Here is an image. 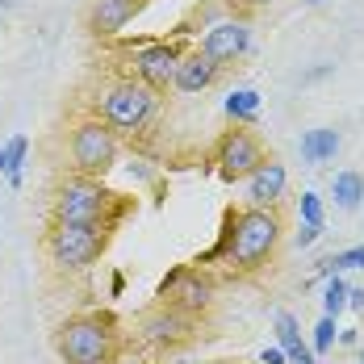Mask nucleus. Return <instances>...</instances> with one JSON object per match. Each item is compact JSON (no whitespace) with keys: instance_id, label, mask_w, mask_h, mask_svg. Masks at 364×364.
Masks as SVG:
<instances>
[{"instance_id":"f257e3e1","label":"nucleus","mask_w":364,"mask_h":364,"mask_svg":"<svg viewBox=\"0 0 364 364\" xmlns=\"http://www.w3.org/2000/svg\"><path fill=\"white\" fill-rule=\"evenodd\" d=\"M281 239H285V218L277 210L247 205V210H235L226 218V230H222V243L214 255H222L235 272L252 277V272H264L277 259Z\"/></svg>"},{"instance_id":"f03ea898","label":"nucleus","mask_w":364,"mask_h":364,"mask_svg":"<svg viewBox=\"0 0 364 364\" xmlns=\"http://www.w3.org/2000/svg\"><path fill=\"white\" fill-rule=\"evenodd\" d=\"M159 109V92L146 88L134 75H109L97 92H92V117H101L113 134H139L151 126V117Z\"/></svg>"},{"instance_id":"7ed1b4c3","label":"nucleus","mask_w":364,"mask_h":364,"mask_svg":"<svg viewBox=\"0 0 364 364\" xmlns=\"http://www.w3.org/2000/svg\"><path fill=\"white\" fill-rule=\"evenodd\" d=\"M55 352L63 364H113L117 356V318L109 310H84L55 327Z\"/></svg>"},{"instance_id":"20e7f679","label":"nucleus","mask_w":364,"mask_h":364,"mask_svg":"<svg viewBox=\"0 0 364 364\" xmlns=\"http://www.w3.org/2000/svg\"><path fill=\"white\" fill-rule=\"evenodd\" d=\"M126 214V205L117 201V193H109L101 181L92 176H63L50 193V222H113Z\"/></svg>"},{"instance_id":"39448f33","label":"nucleus","mask_w":364,"mask_h":364,"mask_svg":"<svg viewBox=\"0 0 364 364\" xmlns=\"http://www.w3.org/2000/svg\"><path fill=\"white\" fill-rule=\"evenodd\" d=\"M109 230L113 226H105V222H50V230H46V259L59 272H84L109 247Z\"/></svg>"},{"instance_id":"423d86ee","label":"nucleus","mask_w":364,"mask_h":364,"mask_svg":"<svg viewBox=\"0 0 364 364\" xmlns=\"http://www.w3.org/2000/svg\"><path fill=\"white\" fill-rule=\"evenodd\" d=\"M68 155H72V172L75 176H92V181H101L113 164H117L122 143H117V134H113L101 117L88 113V117L75 122L72 134H68Z\"/></svg>"},{"instance_id":"0eeeda50","label":"nucleus","mask_w":364,"mask_h":364,"mask_svg":"<svg viewBox=\"0 0 364 364\" xmlns=\"http://www.w3.org/2000/svg\"><path fill=\"white\" fill-rule=\"evenodd\" d=\"M264 159H268V151H264V143H259V134H255L252 126H230L218 143H214L218 176H222V181H230V184L247 181Z\"/></svg>"},{"instance_id":"6e6552de","label":"nucleus","mask_w":364,"mask_h":364,"mask_svg":"<svg viewBox=\"0 0 364 364\" xmlns=\"http://www.w3.org/2000/svg\"><path fill=\"white\" fill-rule=\"evenodd\" d=\"M159 301L172 306V310H181V314H188V318H197V314L214 310V301H218V285H214L210 272L184 264V268H176V272L159 285Z\"/></svg>"},{"instance_id":"1a4fd4ad","label":"nucleus","mask_w":364,"mask_h":364,"mask_svg":"<svg viewBox=\"0 0 364 364\" xmlns=\"http://www.w3.org/2000/svg\"><path fill=\"white\" fill-rule=\"evenodd\" d=\"M193 335H197V318H188L181 310H172V306H151L143 318H139V339H143V348L151 352H176L184 343H193Z\"/></svg>"},{"instance_id":"9d476101","label":"nucleus","mask_w":364,"mask_h":364,"mask_svg":"<svg viewBox=\"0 0 364 364\" xmlns=\"http://www.w3.org/2000/svg\"><path fill=\"white\" fill-rule=\"evenodd\" d=\"M181 59H184L181 42H143V46L130 50V75L143 80L146 88H155V92H168L172 80H176Z\"/></svg>"},{"instance_id":"9b49d317","label":"nucleus","mask_w":364,"mask_h":364,"mask_svg":"<svg viewBox=\"0 0 364 364\" xmlns=\"http://www.w3.org/2000/svg\"><path fill=\"white\" fill-rule=\"evenodd\" d=\"M218 68H230V63H239L247 50H252V21H243V17H222L214 26H205V34L197 42Z\"/></svg>"},{"instance_id":"f8f14e48","label":"nucleus","mask_w":364,"mask_h":364,"mask_svg":"<svg viewBox=\"0 0 364 364\" xmlns=\"http://www.w3.org/2000/svg\"><path fill=\"white\" fill-rule=\"evenodd\" d=\"M146 4L151 0H88V9H84V34L97 38V42L117 38Z\"/></svg>"},{"instance_id":"ddd939ff","label":"nucleus","mask_w":364,"mask_h":364,"mask_svg":"<svg viewBox=\"0 0 364 364\" xmlns=\"http://www.w3.org/2000/svg\"><path fill=\"white\" fill-rule=\"evenodd\" d=\"M285 184H289L285 164L268 155L252 176H247V205H255V210H277L281 197H285Z\"/></svg>"},{"instance_id":"4468645a","label":"nucleus","mask_w":364,"mask_h":364,"mask_svg":"<svg viewBox=\"0 0 364 364\" xmlns=\"http://www.w3.org/2000/svg\"><path fill=\"white\" fill-rule=\"evenodd\" d=\"M222 68L201 50V46H188L181 59V68H176V80H172V88L184 92V97H193V92H205V88H214L218 84Z\"/></svg>"},{"instance_id":"2eb2a0df","label":"nucleus","mask_w":364,"mask_h":364,"mask_svg":"<svg viewBox=\"0 0 364 364\" xmlns=\"http://www.w3.org/2000/svg\"><path fill=\"white\" fill-rule=\"evenodd\" d=\"M272 327H277V348L285 352V360L289 364H318V356H314L310 343L301 339V327H297V318H293L289 310H277Z\"/></svg>"},{"instance_id":"dca6fc26","label":"nucleus","mask_w":364,"mask_h":364,"mask_svg":"<svg viewBox=\"0 0 364 364\" xmlns=\"http://www.w3.org/2000/svg\"><path fill=\"white\" fill-rule=\"evenodd\" d=\"M339 155V134L331 126H318V130H306L301 134V159L306 164H327Z\"/></svg>"},{"instance_id":"f3484780","label":"nucleus","mask_w":364,"mask_h":364,"mask_svg":"<svg viewBox=\"0 0 364 364\" xmlns=\"http://www.w3.org/2000/svg\"><path fill=\"white\" fill-rule=\"evenodd\" d=\"M222 109H226V117L235 126H255V117H259V92L255 88H235Z\"/></svg>"},{"instance_id":"a211bd4d","label":"nucleus","mask_w":364,"mask_h":364,"mask_svg":"<svg viewBox=\"0 0 364 364\" xmlns=\"http://www.w3.org/2000/svg\"><path fill=\"white\" fill-rule=\"evenodd\" d=\"M331 197H335L339 210H356L364 201V176L360 172H339V176L331 181Z\"/></svg>"},{"instance_id":"6ab92c4d","label":"nucleus","mask_w":364,"mask_h":364,"mask_svg":"<svg viewBox=\"0 0 364 364\" xmlns=\"http://www.w3.org/2000/svg\"><path fill=\"white\" fill-rule=\"evenodd\" d=\"M26 151H30V139H26V134H13L9 143L0 146V176H9V184H21Z\"/></svg>"},{"instance_id":"aec40b11","label":"nucleus","mask_w":364,"mask_h":364,"mask_svg":"<svg viewBox=\"0 0 364 364\" xmlns=\"http://www.w3.org/2000/svg\"><path fill=\"white\" fill-rule=\"evenodd\" d=\"M343 310H348V285H343L339 272H331L327 289H323V314H327V318H339Z\"/></svg>"},{"instance_id":"412c9836","label":"nucleus","mask_w":364,"mask_h":364,"mask_svg":"<svg viewBox=\"0 0 364 364\" xmlns=\"http://www.w3.org/2000/svg\"><path fill=\"white\" fill-rule=\"evenodd\" d=\"M343 268H364V243L360 247H348V252H335L318 264V277H331V272H343Z\"/></svg>"},{"instance_id":"4be33fe9","label":"nucleus","mask_w":364,"mask_h":364,"mask_svg":"<svg viewBox=\"0 0 364 364\" xmlns=\"http://www.w3.org/2000/svg\"><path fill=\"white\" fill-rule=\"evenodd\" d=\"M335 318H327V314H323V318H318V327H314V343H310V352H314V356H327L331 348H335Z\"/></svg>"},{"instance_id":"5701e85b","label":"nucleus","mask_w":364,"mask_h":364,"mask_svg":"<svg viewBox=\"0 0 364 364\" xmlns=\"http://www.w3.org/2000/svg\"><path fill=\"white\" fill-rule=\"evenodd\" d=\"M272 4H281V0H226V9H230V17H255V13H268Z\"/></svg>"},{"instance_id":"b1692460","label":"nucleus","mask_w":364,"mask_h":364,"mask_svg":"<svg viewBox=\"0 0 364 364\" xmlns=\"http://www.w3.org/2000/svg\"><path fill=\"white\" fill-rule=\"evenodd\" d=\"M301 222L323 230V197L318 193H301Z\"/></svg>"},{"instance_id":"393cba45","label":"nucleus","mask_w":364,"mask_h":364,"mask_svg":"<svg viewBox=\"0 0 364 364\" xmlns=\"http://www.w3.org/2000/svg\"><path fill=\"white\" fill-rule=\"evenodd\" d=\"M318 235H323V230H318V226H306V222H301V230H297V235H293V243H297V247H310V243H314V239H318Z\"/></svg>"},{"instance_id":"a878e982","label":"nucleus","mask_w":364,"mask_h":364,"mask_svg":"<svg viewBox=\"0 0 364 364\" xmlns=\"http://www.w3.org/2000/svg\"><path fill=\"white\" fill-rule=\"evenodd\" d=\"M259 364H289V360H285L281 348H264V352H259Z\"/></svg>"},{"instance_id":"bb28decb","label":"nucleus","mask_w":364,"mask_h":364,"mask_svg":"<svg viewBox=\"0 0 364 364\" xmlns=\"http://www.w3.org/2000/svg\"><path fill=\"white\" fill-rule=\"evenodd\" d=\"M348 306H352V310H364V289L360 285H348Z\"/></svg>"},{"instance_id":"cd10ccee","label":"nucleus","mask_w":364,"mask_h":364,"mask_svg":"<svg viewBox=\"0 0 364 364\" xmlns=\"http://www.w3.org/2000/svg\"><path fill=\"white\" fill-rule=\"evenodd\" d=\"M13 4H17V0H0V9H13Z\"/></svg>"},{"instance_id":"c85d7f7f","label":"nucleus","mask_w":364,"mask_h":364,"mask_svg":"<svg viewBox=\"0 0 364 364\" xmlns=\"http://www.w3.org/2000/svg\"><path fill=\"white\" fill-rule=\"evenodd\" d=\"M360 364H364V352H360Z\"/></svg>"},{"instance_id":"c756f323","label":"nucleus","mask_w":364,"mask_h":364,"mask_svg":"<svg viewBox=\"0 0 364 364\" xmlns=\"http://www.w3.org/2000/svg\"><path fill=\"white\" fill-rule=\"evenodd\" d=\"M310 4H318V0H310Z\"/></svg>"}]
</instances>
